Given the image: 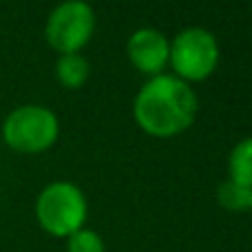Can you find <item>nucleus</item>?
<instances>
[{
    "label": "nucleus",
    "mask_w": 252,
    "mask_h": 252,
    "mask_svg": "<svg viewBox=\"0 0 252 252\" xmlns=\"http://www.w3.org/2000/svg\"><path fill=\"white\" fill-rule=\"evenodd\" d=\"M137 126L153 137H175L184 133L197 115V95L177 75L151 78L133 102Z\"/></svg>",
    "instance_id": "f257e3e1"
},
{
    "label": "nucleus",
    "mask_w": 252,
    "mask_h": 252,
    "mask_svg": "<svg viewBox=\"0 0 252 252\" xmlns=\"http://www.w3.org/2000/svg\"><path fill=\"white\" fill-rule=\"evenodd\" d=\"M87 197L75 184L53 182L38 195L35 219L51 237H71L87 221Z\"/></svg>",
    "instance_id": "f03ea898"
},
{
    "label": "nucleus",
    "mask_w": 252,
    "mask_h": 252,
    "mask_svg": "<svg viewBox=\"0 0 252 252\" xmlns=\"http://www.w3.org/2000/svg\"><path fill=\"white\" fill-rule=\"evenodd\" d=\"M60 133V124L53 111L44 106L27 104L11 111L2 124V137L9 148L25 155H38L51 148Z\"/></svg>",
    "instance_id": "7ed1b4c3"
},
{
    "label": "nucleus",
    "mask_w": 252,
    "mask_h": 252,
    "mask_svg": "<svg viewBox=\"0 0 252 252\" xmlns=\"http://www.w3.org/2000/svg\"><path fill=\"white\" fill-rule=\"evenodd\" d=\"M168 62L184 82H201L219 64L217 38L204 27H188L170 42Z\"/></svg>",
    "instance_id": "20e7f679"
},
{
    "label": "nucleus",
    "mask_w": 252,
    "mask_h": 252,
    "mask_svg": "<svg viewBox=\"0 0 252 252\" xmlns=\"http://www.w3.org/2000/svg\"><path fill=\"white\" fill-rule=\"evenodd\" d=\"M95 29V13L84 0H66L49 13L44 38L60 56L80 53Z\"/></svg>",
    "instance_id": "39448f33"
},
{
    "label": "nucleus",
    "mask_w": 252,
    "mask_h": 252,
    "mask_svg": "<svg viewBox=\"0 0 252 252\" xmlns=\"http://www.w3.org/2000/svg\"><path fill=\"white\" fill-rule=\"evenodd\" d=\"M168 53L170 42L161 31L153 29V27H142L137 29L126 42V56H128L130 64L137 71L151 75H161L164 66L168 64Z\"/></svg>",
    "instance_id": "423d86ee"
},
{
    "label": "nucleus",
    "mask_w": 252,
    "mask_h": 252,
    "mask_svg": "<svg viewBox=\"0 0 252 252\" xmlns=\"http://www.w3.org/2000/svg\"><path fill=\"white\" fill-rule=\"evenodd\" d=\"M89 62L80 53H64L56 64V78L64 89H82L89 80Z\"/></svg>",
    "instance_id": "0eeeda50"
},
{
    "label": "nucleus",
    "mask_w": 252,
    "mask_h": 252,
    "mask_svg": "<svg viewBox=\"0 0 252 252\" xmlns=\"http://www.w3.org/2000/svg\"><path fill=\"white\" fill-rule=\"evenodd\" d=\"M228 173H230L228 177L230 182L252 190V137H246L239 144H235V148L230 151V159H228Z\"/></svg>",
    "instance_id": "6e6552de"
},
{
    "label": "nucleus",
    "mask_w": 252,
    "mask_h": 252,
    "mask_svg": "<svg viewBox=\"0 0 252 252\" xmlns=\"http://www.w3.org/2000/svg\"><path fill=\"white\" fill-rule=\"evenodd\" d=\"M217 201L221 208L230 210V213H244V210H250L252 190L230 182V179H226V182L219 184V188H217Z\"/></svg>",
    "instance_id": "1a4fd4ad"
},
{
    "label": "nucleus",
    "mask_w": 252,
    "mask_h": 252,
    "mask_svg": "<svg viewBox=\"0 0 252 252\" xmlns=\"http://www.w3.org/2000/svg\"><path fill=\"white\" fill-rule=\"evenodd\" d=\"M66 252H104V241L97 232L80 228L78 232L66 237Z\"/></svg>",
    "instance_id": "9d476101"
},
{
    "label": "nucleus",
    "mask_w": 252,
    "mask_h": 252,
    "mask_svg": "<svg viewBox=\"0 0 252 252\" xmlns=\"http://www.w3.org/2000/svg\"><path fill=\"white\" fill-rule=\"evenodd\" d=\"M250 210H252V204H250Z\"/></svg>",
    "instance_id": "9b49d317"
}]
</instances>
